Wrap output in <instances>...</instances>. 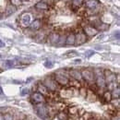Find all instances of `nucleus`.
<instances>
[{"instance_id": "37", "label": "nucleus", "mask_w": 120, "mask_h": 120, "mask_svg": "<svg viewBox=\"0 0 120 120\" xmlns=\"http://www.w3.org/2000/svg\"><path fill=\"white\" fill-rule=\"evenodd\" d=\"M0 120H4V117H3V116L0 114Z\"/></svg>"}, {"instance_id": "5", "label": "nucleus", "mask_w": 120, "mask_h": 120, "mask_svg": "<svg viewBox=\"0 0 120 120\" xmlns=\"http://www.w3.org/2000/svg\"><path fill=\"white\" fill-rule=\"evenodd\" d=\"M36 113L37 115L42 117V118H46L48 116V108L44 105H40L36 106Z\"/></svg>"}, {"instance_id": "1", "label": "nucleus", "mask_w": 120, "mask_h": 120, "mask_svg": "<svg viewBox=\"0 0 120 120\" xmlns=\"http://www.w3.org/2000/svg\"><path fill=\"white\" fill-rule=\"evenodd\" d=\"M43 84L47 88V90H51V91H56L58 89V84L56 82V80L52 78H49V77L45 78Z\"/></svg>"}, {"instance_id": "31", "label": "nucleus", "mask_w": 120, "mask_h": 120, "mask_svg": "<svg viewBox=\"0 0 120 120\" xmlns=\"http://www.w3.org/2000/svg\"><path fill=\"white\" fill-rule=\"evenodd\" d=\"M92 55H94V52H93V51H91V50L86 52V56H87V57H90V56H91Z\"/></svg>"}, {"instance_id": "22", "label": "nucleus", "mask_w": 120, "mask_h": 120, "mask_svg": "<svg viewBox=\"0 0 120 120\" xmlns=\"http://www.w3.org/2000/svg\"><path fill=\"white\" fill-rule=\"evenodd\" d=\"M104 99L106 102H111L112 101V94H111V91L107 90L104 92Z\"/></svg>"}, {"instance_id": "21", "label": "nucleus", "mask_w": 120, "mask_h": 120, "mask_svg": "<svg viewBox=\"0 0 120 120\" xmlns=\"http://www.w3.org/2000/svg\"><path fill=\"white\" fill-rule=\"evenodd\" d=\"M120 93V90H119V87L117 86L115 90H112V92H111V94H112V98H115V99H118L119 98V94Z\"/></svg>"}, {"instance_id": "23", "label": "nucleus", "mask_w": 120, "mask_h": 120, "mask_svg": "<svg viewBox=\"0 0 120 120\" xmlns=\"http://www.w3.org/2000/svg\"><path fill=\"white\" fill-rule=\"evenodd\" d=\"M45 32H39V33H37L36 36H35V40H36L37 42H41V41L45 40Z\"/></svg>"}, {"instance_id": "3", "label": "nucleus", "mask_w": 120, "mask_h": 120, "mask_svg": "<svg viewBox=\"0 0 120 120\" xmlns=\"http://www.w3.org/2000/svg\"><path fill=\"white\" fill-rule=\"evenodd\" d=\"M30 20H31V16L30 13H23L22 15L19 17V23H20V26L26 28V27H29L30 24Z\"/></svg>"}, {"instance_id": "39", "label": "nucleus", "mask_w": 120, "mask_h": 120, "mask_svg": "<svg viewBox=\"0 0 120 120\" xmlns=\"http://www.w3.org/2000/svg\"><path fill=\"white\" fill-rule=\"evenodd\" d=\"M61 1H63V2H68V1H70V0H61Z\"/></svg>"}, {"instance_id": "28", "label": "nucleus", "mask_w": 120, "mask_h": 120, "mask_svg": "<svg viewBox=\"0 0 120 120\" xmlns=\"http://www.w3.org/2000/svg\"><path fill=\"white\" fill-rule=\"evenodd\" d=\"M13 64H14V62L12 60H7V61H5V66L7 68H12L13 67Z\"/></svg>"}, {"instance_id": "40", "label": "nucleus", "mask_w": 120, "mask_h": 120, "mask_svg": "<svg viewBox=\"0 0 120 120\" xmlns=\"http://www.w3.org/2000/svg\"><path fill=\"white\" fill-rule=\"evenodd\" d=\"M20 1H21V2H22V1H25V0H20Z\"/></svg>"}, {"instance_id": "11", "label": "nucleus", "mask_w": 120, "mask_h": 120, "mask_svg": "<svg viewBox=\"0 0 120 120\" xmlns=\"http://www.w3.org/2000/svg\"><path fill=\"white\" fill-rule=\"evenodd\" d=\"M60 34L57 32H51L48 36V41L51 45H57L58 41H59Z\"/></svg>"}, {"instance_id": "42", "label": "nucleus", "mask_w": 120, "mask_h": 120, "mask_svg": "<svg viewBox=\"0 0 120 120\" xmlns=\"http://www.w3.org/2000/svg\"><path fill=\"white\" fill-rule=\"evenodd\" d=\"M89 120H92V118H90V119H89Z\"/></svg>"}, {"instance_id": "24", "label": "nucleus", "mask_w": 120, "mask_h": 120, "mask_svg": "<svg viewBox=\"0 0 120 120\" xmlns=\"http://www.w3.org/2000/svg\"><path fill=\"white\" fill-rule=\"evenodd\" d=\"M57 117H58V119L59 120H68V116H67V114L64 113L63 111H61L59 114H58Z\"/></svg>"}, {"instance_id": "9", "label": "nucleus", "mask_w": 120, "mask_h": 120, "mask_svg": "<svg viewBox=\"0 0 120 120\" xmlns=\"http://www.w3.org/2000/svg\"><path fill=\"white\" fill-rule=\"evenodd\" d=\"M87 41V36L84 34L83 31H79L75 34V44L77 45H82Z\"/></svg>"}, {"instance_id": "25", "label": "nucleus", "mask_w": 120, "mask_h": 120, "mask_svg": "<svg viewBox=\"0 0 120 120\" xmlns=\"http://www.w3.org/2000/svg\"><path fill=\"white\" fill-rule=\"evenodd\" d=\"M3 117H4V120H15L14 116L11 115V114H9V113L5 114V115L3 116Z\"/></svg>"}, {"instance_id": "32", "label": "nucleus", "mask_w": 120, "mask_h": 120, "mask_svg": "<svg viewBox=\"0 0 120 120\" xmlns=\"http://www.w3.org/2000/svg\"><path fill=\"white\" fill-rule=\"evenodd\" d=\"M83 117H84V119L85 120H89V119H90V118H92V117L90 116V114H88V113H86V114L83 116Z\"/></svg>"}, {"instance_id": "35", "label": "nucleus", "mask_w": 120, "mask_h": 120, "mask_svg": "<svg viewBox=\"0 0 120 120\" xmlns=\"http://www.w3.org/2000/svg\"><path fill=\"white\" fill-rule=\"evenodd\" d=\"M76 54H77V53H76V52H74V51H73V52H71V53H68L67 55H68V56H75Z\"/></svg>"}, {"instance_id": "4", "label": "nucleus", "mask_w": 120, "mask_h": 120, "mask_svg": "<svg viewBox=\"0 0 120 120\" xmlns=\"http://www.w3.org/2000/svg\"><path fill=\"white\" fill-rule=\"evenodd\" d=\"M81 78L84 79L86 81H93L94 79V74H93V70L90 68H85L83 69L81 72Z\"/></svg>"}, {"instance_id": "33", "label": "nucleus", "mask_w": 120, "mask_h": 120, "mask_svg": "<svg viewBox=\"0 0 120 120\" xmlns=\"http://www.w3.org/2000/svg\"><path fill=\"white\" fill-rule=\"evenodd\" d=\"M28 92H29V90L25 88V89H23V90H22V91H21V94H22V95H25V94H27Z\"/></svg>"}, {"instance_id": "16", "label": "nucleus", "mask_w": 120, "mask_h": 120, "mask_svg": "<svg viewBox=\"0 0 120 120\" xmlns=\"http://www.w3.org/2000/svg\"><path fill=\"white\" fill-rule=\"evenodd\" d=\"M38 92L41 93L42 95H48L49 94V90H47V88L45 87L44 84H39L38 85Z\"/></svg>"}, {"instance_id": "38", "label": "nucleus", "mask_w": 120, "mask_h": 120, "mask_svg": "<svg viewBox=\"0 0 120 120\" xmlns=\"http://www.w3.org/2000/svg\"><path fill=\"white\" fill-rule=\"evenodd\" d=\"M0 94H3V90H2L1 87H0Z\"/></svg>"}, {"instance_id": "17", "label": "nucleus", "mask_w": 120, "mask_h": 120, "mask_svg": "<svg viewBox=\"0 0 120 120\" xmlns=\"http://www.w3.org/2000/svg\"><path fill=\"white\" fill-rule=\"evenodd\" d=\"M105 80L104 76H101V77H98L96 78V86L98 87H101V88H104L105 87Z\"/></svg>"}, {"instance_id": "27", "label": "nucleus", "mask_w": 120, "mask_h": 120, "mask_svg": "<svg viewBox=\"0 0 120 120\" xmlns=\"http://www.w3.org/2000/svg\"><path fill=\"white\" fill-rule=\"evenodd\" d=\"M68 111H69V113L71 115H77L79 113V108L78 107H70L68 109Z\"/></svg>"}, {"instance_id": "10", "label": "nucleus", "mask_w": 120, "mask_h": 120, "mask_svg": "<svg viewBox=\"0 0 120 120\" xmlns=\"http://www.w3.org/2000/svg\"><path fill=\"white\" fill-rule=\"evenodd\" d=\"M85 7L89 10H96L97 7L99 6V1L98 0H86L85 1Z\"/></svg>"}, {"instance_id": "18", "label": "nucleus", "mask_w": 120, "mask_h": 120, "mask_svg": "<svg viewBox=\"0 0 120 120\" xmlns=\"http://www.w3.org/2000/svg\"><path fill=\"white\" fill-rule=\"evenodd\" d=\"M16 10H17L16 7H14V6L11 5V4H9V5L7 7V9H6V16H9V15H11V14H13Z\"/></svg>"}, {"instance_id": "41", "label": "nucleus", "mask_w": 120, "mask_h": 120, "mask_svg": "<svg viewBox=\"0 0 120 120\" xmlns=\"http://www.w3.org/2000/svg\"><path fill=\"white\" fill-rule=\"evenodd\" d=\"M0 58H1V54H0Z\"/></svg>"}, {"instance_id": "8", "label": "nucleus", "mask_w": 120, "mask_h": 120, "mask_svg": "<svg viewBox=\"0 0 120 120\" xmlns=\"http://www.w3.org/2000/svg\"><path fill=\"white\" fill-rule=\"evenodd\" d=\"M83 32L86 36H94L99 32V30L90 25H85L83 26Z\"/></svg>"}, {"instance_id": "14", "label": "nucleus", "mask_w": 120, "mask_h": 120, "mask_svg": "<svg viewBox=\"0 0 120 120\" xmlns=\"http://www.w3.org/2000/svg\"><path fill=\"white\" fill-rule=\"evenodd\" d=\"M69 74L71 76V78L73 79H75V80H80L82 78H81V74H80V72L79 71V70H77V69H72V70H70V72H69Z\"/></svg>"}, {"instance_id": "15", "label": "nucleus", "mask_w": 120, "mask_h": 120, "mask_svg": "<svg viewBox=\"0 0 120 120\" xmlns=\"http://www.w3.org/2000/svg\"><path fill=\"white\" fill-rule=\"evenodd\" d=\"M35 8H37V9H40V10H47V9H49V5L47 4V3H45V2H38L36 5H35Z\"/></svg>"}, {"instance_id": "26", "label": "nucleus", "mask_w": 120, "mask_h": 120, "mask_svg": "<svg viewBox=\"0 0 120 120\" xmlns=\"http://www.w3.org/2000/svg\"><path fill=\"white\" fill-rule=\"evenodd\" d=\"M84 2V0H73V2H72V4H73V6L76 7V8H79V7H80L81 5H82V3Z\"/></svg>"}, {"instance_id": "7", "label": "nucleus", "mask_w": 120, "mask_h": 120, "mask_svg": "<svg viewBox=\"0 0 120 120\" xmlns=\"http://www.w3.org/2000/svg\"><path fill=\"white\" fill-rule=\"evenodd\" d=\"M104 78H105V83H107V84L116 81V74H114L112 71H110L108 69L104 71Z\"/></svg>"}, {"instance_id": "6", "label": "nucleus", "mask_w": 120, "mask_h": 120, "mask_svg": "<svg viewBox=\"0 0 120 120\" xmlns=\"http://www.w3.org/2000/svg\"><path fill=\"white\" fill-rule=\"evenodd\" d=\"M30 99L34 104H37V105L43 104V103L45 102V97L44 95H42L41 93H39L38 91L37 92H33L31 94V96H30Z\"/></svg>"}, {"instance_id": "34", "label": "nucleus", "mask_w": 120, "mask_h": 120, "mask_svg": "<svg viewBox=\"0 0 120 120\" xmlns=\"http://www.w3.org/2000/svg\"><path fill=\"white\" fill-rule=\"evenodd\" d=\"M5 46V43L2 41V40H0V48H2V47H4Z\"/></svg>"}, {"instance_id": "29", "label": "nucleus", "mask_w": 120, "mask_h": 120, "mask_svg": "<svg viewBox=\"0 0 120 120\" xmlns=\"http://www.w3.org/2000/svg\"><path fill=\"white\" fill-rule=\"evenodd\" d=\"M10 3H11V5H13L14 7L20 6V5H21V1H20V0H10Z\"/></svg>"}, {"instance_id": "30", "label": "nucleus", "mask_w": 120, "mask_h": 120, "mask_svg": "<svg viewBox=\"0 0 120 120\" xmlns=\"http://www.w3.org/2000/svg\"><path fill=\"white\" fill-rule=\"evenodd\" d=\"M53 66H54V64H53V62H51V61H46V62H45V68H53Z\"/></svg>"}, {"instance_id": "12", "label": "nucleus", "mask_w": 120, "mask_h": 120, "mask_svg": "<svg viewBox=\"0 0 120 120\" xmlns=\"http://www.w3.org/2000/svg\"><path fill=\"white\" fill-rule=\"evenodd\" d=\"M43 26V22L41 19H34L31 23L30 24V28L31 30H40Z\"/></svg>"}, {"instance_id": "36", "label": "nucleus", "mask_w": 120, "mask_h": 120, "mask_svg": "<svg viewBox=\"0 0 120 120\" xmlns=\"http://www.w3.org/2000/svg\"><path fill=\"white\" fill-rule=\"evenodd\" d=\"M74 62H75V63H80V62H81V59H76Z\"/></svg>"}, {"instance_id": "20", "label": "nucleus", "mask_w": 120, "mask_h": 120, "mask_svg": "<svg viewBox=\"0 0 120 120\" xmlns=\"http://www.w3.org/2000/svg\"><path fill=\"white\" fill-rule=\"evenodd\" d=\"M86 97H87L88 101H90V102H94L96 100V96L92 90H88V92L86 93Z\"/></svg>"}, {"instance_id": "19", "label": "nucleus", "mask_w": 120, "mask_h": 120, "mask_svg": "<svg viewBox=\"0 0 120 120\" xmlns=\"http://www.w3.org/2000/svg\"><path fill=\"white\" fill-rule=\"evenodd\" d=\"M60 94H61V96L62 97H64V98H69V97H71L73 94H72V90H61V92H60Z\"/></svg>"}, {"instance_id": "2", "label": "nucleus", "mask_w": 120, "mask_h": 120, "mask_svg": "<svg viewBox=\"0 0 120 120\" xmlns=\"http://www.w3.org/2000/svg\"><path fill=\"white\" fill-rule=\"evenodd\" d=\"M56 82L58 84V85H61V86H67L69 84V79L65 76L64 74H61V73H56L55 75V79Z\"/></svg>"}, {"instance_id": "13", "label": "nucleus", "mask_w": 120, "mask_h": 120, "mask_svg": "<svg viewBox=\"0 0 120 120\" xmlns=\"http://www.w3.org/2000/svg\"><path fill=\"white\" fill-rule=\"evenodd\" d=\"M65 44L68 45H75V33L73 32H70L68 37L66 38V42Z\"/></svg>"}]
</instances>
